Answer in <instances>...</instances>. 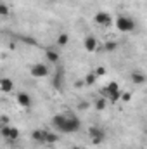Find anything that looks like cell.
Segmentation results:
<instances>
[{"mask_svg":"<svg viewBox=\"0 0 147 149\" xmlns=\"http://www.w3.org/2000/svg\"><path fill=\"white\" fill-rule=\"evenodd\" d=\"M52 125L57 128V130H61V132H64V134H73L76 130H80V120L73 116V114H66V113H57V114H54V118H52Z\"/></svg>","mask_w":147,"mask_h":149,"instance_id":"cell-1","label":"cell"},{"mask_svg":"<svg viewBox=\"0 0 147 149\" xmlns=\"http://www.w3.org/2000/svg\"><path fill=\"white\" fill-rule=\"evenodd\" d=\"M101 95L107 101V102H116L119 101V95H121V88L116 81H111L109 85H106L102 90H101Z\"/></svg>","mask_w":147,"mask_h":149,"instance_id":"cell-2","label":"cell"},{"mask_svg":"<svg viewBox=\"0 0 147 149\" xmlns=\"http://www.w3.org/2000/svg\"><path fill=\"white\" fill-rule=\"evenodd\" d=\"M116 28L123 33H128V31H133L135 30V21L132 17H126V16H118L116 17Z\"/></svg>","mask_w":147,"mask_h":149,"instance_id":"cell-3","label":"cell"},{"mask_svg":"<svg viewBox=\"0 0 147 149\" xmlns=\"http://www.w3.org/2000/svg\"><path fill=\"white\" fill-rule=\"evenodd\" d=\"M88 135H90L94 146H101L102 141L106 139V132H104L102 128H99V127H90V128H88Z\"/></svg>","mask_w":147,"mask_h":149,"instance_id":"cell-4","label":"cell"},{"mask_svg":"<svg viewBox=\"0 0 147 149\" xmlns=\"http://www.w3.org/2000/svg\"><path fill=\"white\" fill-rule=\"evenodd\" d=\"M30 73H31L33 78H45V76L49 74V68H47V64H43V63H37V64L31 66Z\"/></svg>","mask_w":147,"mask_h":149,"instance_id":"cell-5","label":"cell"},{"mask_svg":"<svg viewBox=\"0 0 147 149\" xmlns=\"http://www.w3.org/2000/svg\"><path fill=\"white\" fill-rule=\"evenodd\" d=\"M0 134H2L7 141H16V139L19 137V130H17L16 127H12V125H3Z\"/></svg>","mask_w":147,"mask_h":149,"instance_id":"cell-6","label":"cell"},{"mask_svg":"<svg viewBox=\"0 0 147 149\" xmlns=\"http://www.w3.org/2000/svg\"><path fill=\"white\" fill-rule=\"evenodd\" d=\"M94 21H95L99 26H109L111 23H112V17H111L109 12L101 10V12H97V14L94 16Z\"/></svg>","mask_w":147,"mask_h":149,"instance_id":"cell-7","label":"cell"},{"mask_svg":"<svg viewBox=\"0 0 147 149\" xmlns=\"http://www.w3.org/2000/svg\"><path fill=\"white\" fill-rule=\"evenodd\" d=\"M83 47H85V50H87V52H95V50H97V47H99V42H97V38H95V37L88 35V37H85Z\"/></svg>","mask_w":147,"mask_h":149,"instance_id":"cell-8","label":"cell"},{"mask_svg":"<svg viewBox=\"0 0 147 149\" xmlns=\"http://www.w3.org/2000/svg\"><path fill=\"white\" fill-rule=\"evenodd\" d=\"M31 97H30V94L28 92H19L17 94V104L19 106H23V108H30L31 106Z\"/></svg>","mask_w":147,"mask_h":149,"instance_id":"cell-9","label":"cell"},{"mask_svg":"<svg viewBox=\"0 0 147 149\" xmlns=\"http://www.w3.org/2000/svg\"><path fill=\"white\" fill-rule=\"evenodd\" d=\"M12 88H14V81L9 76H2L0 78V90L2 92H12Z\"/></svg>","mask_w":147,"mask_h":149,"instance_id":"cell-10","label":"cell"},{"mask_svg":"<svg viewBox=\"0 0 147 149\" xmlns=\"http://www.w3.org/2000/svg\"><path fill=\"white\" fill-rule=\"evenodd\" d=\"M57 141H59V135H57V134L45 130V139H43V144H55Z\"/></svg>","mask_w":147,"mask_h":149,"instance_id":"cell-11","label":"cell"},{"mask_svg":"<svg viewBox=\"0 0 147 149\" xmlns=\"http://www.w3.org/2000/svg\"><path fill=\"white\" fill-rule=\"evenodd\" d=\"M132 81H133L135 85H142V83L146 81V74L142 73V71H133V73H132Z\"/></svg>","mask_w":147,"mask_h":149,"instance_id":"cell-12","label":"cell"},{"mask_svg":"<svg viewBox=\"0 0 147 149\" xmlns=\"http://www.w3.org/2000/svg\"><path fill=\"white\" fill-rule=\"evenodd\" d=\"M31 139H33V141H37V142H40V144H43V139H45V130H42V128L33 130V132H31Z\"/></svg>","mask_w":147,"mask_h":149,"instance_id":"cell-13","label":"cell"},{"mask_svg":"<svg viewBox=\"0 0 147 149\" xmlns=\"http://www.w3.org/2000/svg\"><path fill=\"white\" fill-rule=\"evenodd\" d=\"M94 106H95V109H97V111H104V109H106V106H107V101L101 95V97H97V99H95Z\"/></svg>","mask_w":147,"mask_h":149,"instance_id":"cell-14","label":"cell"},{"mask_svg":"<svg viewBox=\"0 0 147 149\" xmlns=\"http://www.w3.org/2000/svg\"><path fill=\"white\" fill-rule=\"evenodd\" d=\"M69 43V35L68 33H59L57 37V47H66Z\"/></svg>","mask_w":147,"mask_h":149,"instance_id":"cell-15","label":"cell"},{"mask_svg":"<svg viewBox=\"0 0 147 149\" xmlns=\"http://www.w3.org/2000/svg\"><path fill=\"white\" fill-rule=\"evenodd\" d=\"M47 59L50 61V63H59V54L54 50V49H47Z\"/></svg>","mask_w":147,"mask_h":149,"instance_id":"cell-16","label":"cell"},{"mask_svg":"<svg viewBox=\"0 0 147 149\" xmlns=\"http://www.w3.org/2000/svg\"><path fill=\"white\" fill-rule=\"evenodd\" d=\"M95 78H97V76H95L94 71L87 73V74H85V85H94V83H95Z\"/></svg>","mask_w":147,"mask_h":149,"instance_id":"cell-17","label":"cell"},{"mask_svg":"<svg viewBox=\"0 0 147 149\" xmlns=\"http://www.w3.org/2000/svg\"><path fill=\"white\" fill-rule=\"evenodd\" d=\"M104 49H106L107 52H114V50L118 49V43H116V42H106V43H104Z\"/></svg>","mask_w":147,"mask_h":149,"instance_id":"cell-18","label":"cell"},{"mask_svg":"<svg viewBox=\"0 0 147 149\" xmlns=\"http://www.w3.org/2000/svg\"><path fill=\"white\" fill-rule=\"evenodd\" d=\"M94 73H95V76H104V74L107 73V70H106V66H97L94 70Z\"/></svg>","mask_w":147,"mask_h":149,"instance_id":"cell-19","label":"cell"},{"mask_svg":"<svg viewBox=\"0 0 147 149\" xmlns=\"http://www.w3.org/2000/svg\"><path fill=\"white\" fill-rule=\"evenodd\" d=\"M130 99H132V94H130V92H123V90H121L119 101H123V102H130Z\"/></svg>","mask_w":147,"mask_h":149,"instance_id":"cell-20","label":"cell"},{"mask_svg":"<svg viewBox=\"0 0 147 149\" xmlns=\"http://www.w3.org/2000/svg\"><path fill=\"white\" fill-rule=\"evenodd\" d=\"M10 14V9H9V5H5V3H0V16H9Z\"/></svg>","mask_w":147,"mask_h":149,"instance_id":"cell-21","label":"cell"},{"mask_svg":"<svg viewBox=\"0 0 147 149\" xmlns=\"http://www.w3.org/2000/svg\"><path fill=\"white\" fill-rule=\"evenodd\" d=\"M83 85H85V81H76V83H74L76 88H78V87H83Z\"/></svg>","mask_w":147,"mask_h":149,"instance_id":"cell-22","label":"cell"},{"mask_svg":"<svg viewBox=\"0 0 147 149\" xmlns=\"http://www.w3.org/2000/svg\"><path fill=\"white\" fill-rule=\"evenodd\" d=\"M2 127H3V125H2V121H0V132H2Z\"/></svg>","mask_w":147,"mask_h":149,"instance_id":"cell-23","label":"cell"},{"mask_svg":"<svg viewBox=\"0 0 147 149\" xmlns=\"http://www.w3.org/2000/svg\"><path fill=\"white\" fill-rule=\"evenodd\" d=\"M71 149H81V148H78V146H74V148H71Z\"/></svg>","mask_w":147,"mask_h":149,"instance_id":"cell-24","label":"cell"}]
</instances>
